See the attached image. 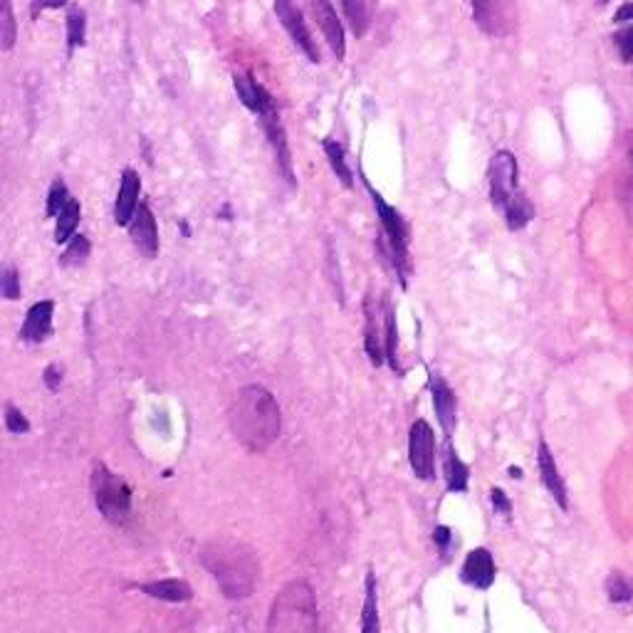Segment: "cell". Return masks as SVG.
<instances>
[{
	"label": "cell",
	"instance_id": "obj_32",
	"mask_svg": "<svg viewBox=\"0 0 633 633\" xmlns=\"http://www.w3.org/2000/svg\"><path fill=\"white\" fill-rule=\"evenodd\" d=\"M70 191H67V186L62 183L60 179H57L55 183L50 186V191H47V206H45V213L47 218H57L60 216V211L65 208V203L70 201Z\"/></svg>",
	"mask_w": 633,
	"mask_h": 633
},
{
	"label": "cell",
	"instance_id": "obj_38",
	"mask_svg": "<svg viewBox=\"0 0 633 633\" xmlns=\"http://www.w3.org/2000/svg\"><path fill=\"white\" fill-rule=\"evenodd\" d=\"M451 540H453V532H451V527H436V530H433V542L438 544V547L443 549V552H446L448 547H451Z\"/></svg>",
	"mask_w": 633,
	"mask_h": 633
},
{
	"label": "cell",
	"instance_id": "obj_5",
	"mask_svg": "<svg viewBox=\"0 0 633 633\" xmlns=\"http://www.w3.org/2000/svg\"><path fill=\"white\" fill-rule=\"evenodd\" d=\"M366 191H369L371 201H374L376 216H379L381 230H384L386 245H389V258L394 263L396 275H399L401 285H408V275H411V255H408V243H411V230H408L406 218L396 211L394 206L384 201L379 191H374L369 181L364 179Z\"/></svg>",
	"mask_w": 633,
	"mask_h": 633
},
{
	"label": "cell",
	"instance_id": "obj_28",
	"mask_svg": "<svg viewBox=\"0 0 633 633\" xmlns=\"http://www.w3.org/2000/svg\"><path fill=\"white\" fill-rule=\"evenodd\" d=\"M85 35H87L85 10L72 8L70 15H67V57H72V52H75L77 47L85 45Z\"/></svg>",
	"mask_w": 633,
	"mask_h": 633
},
{
	"label": "cell",
	"instance_id": "obj_16",
	"mask_svg": "<svg viewBox=\"0 0 633 633\" xmlns=\"http://www.w3.org/2000/svg\"><path fill=\"white\" fill-rule=\"evenodd\" d=\"M139 193H141V179L134 169H124L122 186H119L117 203H114V221L119 226H129L132 216L139 208Z\"/></svg>",
	"mask_w": 633,
	"mask_h": 633
},
{
	"label": "cell",
	"instance_id": "obj_6",
	"mask_svg": "<svg viewBox=\"0 0 633 633\" xmlns=\"http://www.w3.org/2000/svg\"><path fill=\"white\" fill-rule=\"evenodd\" d=\"M92 490L104 520L112 522V525H122L129 517V510H132V490H129V485L119 475L109 473L102 463H97L92 473Z\"/></svg>",
	"mask_w": 633,
	"mask_h": 633
},
{
	"label": "cell",
	"instance_id": "obj_35",
	"mask_svg": "<svg viewBox=\"0 0 633 633\" xmlns=\"http://www.w3.org/2000/svg\"><path fill=\"white\" fill-rule=\"evenodd\" d=\"M490 502H493L495 515H502V517H510L512 515V500L507 498L505 490H500V488L490 490Z\"/></svg>",
	"mask_w": 633,
	"mask_h": 633
},
{
	"label": "cell",
	"instance_id": "obj_15",
	"mask_svg": "<svg viewBox=\"0 0 633 633\" xmlns=\"http://www.w3.org/2000/svg\"><path fill=\"white\" fill-rule=\"evenodd\" d=\"M52 312H55V302L52 300L35 302V305L30 307L28 315H25L23 329H20V337H23V342L40 344V342H45L47 337H50L52 334Z\"/></svg>",
	"mask_w": 633,
	"mask_h": 633
},
{
	"label": "cell",
	"instance_id": "obj_14",
	"mask_svg": "<svg viewBox=\"0 0 633 633\" xmlns=\"http://www.w3.org/2000/svg\"><path fill=\"white\" fill-rule=\"evenodd\" d=\"M537 468H540V478H542L544 488L549 490V495H552L554 502H557L562 510H567L569 507L567 485H564L562 473H559V465H557V460H554V453L549 451V446L544 441H540V446H537Z\"/></svg>",
	"mask_w": 633,
	"mask_h": 633
},
{
	"label": "cell",
	"instance_id": "obj_18",
	"mask_svg": "<svg viewBox=\"0 0 633 633\" xmlns=\"http://www.w3.org/2000/svg\"><path fill=\"white\" fill-rule=\"evenodd\" d=\"M344 15H347V25L354 33V38H364L369 33L371 23H374L376 8L379 0H342Z\"/></svg>",
	"mask_w": 633,
	"mask_h": 633
},
{
	"label": "cell",
	"instance_id": "obj_23",
	"mask_svg": "<svg viewBox=\"0 0 633 633\" xmlns=\"http://www.w3.org/2000/svg\"><path fill=\"white\" fill-rule=\"evenodd\" d=\"M141 591H146V594L161 601H188L193 596L191 587L186 582H181V579H161V582L144 584Z\"/></svg>",
	"mask_w": 633,
	"mask_h": 633
},
{
	"label": "cell",
	"instance_id": "obj_27",
	"mask_svg": "<svg viewBox=\"0 0 633 633\" xmlns=\"http://www.w3.org/2000/svg\"><path fill=\"white\" fill-rule=\"evenodd\" d=\"M235 92H238L243 107H248L250 112L258 114L260 102H263V94L268 92L263 85L253 80V75H235Z\"/></svg>",
	"mask_w": 633,
	"mask_h": 633
},
{
	"label": "cell",
	"instance_id": "obj_11",
	"mask_svg": "<svg viewBox=\"0 0 633 633\" xmlns=\"http://www.w3.org/2000/svg\"><path fill=\"white\" fill-rule=\"evenodd\" d=\"M129 238H132L134 248L139 250L144 258H156L159 255V226H156V218L151 213L149 206L139 203L136 213L129 221Z\"/></svg>",
	"mask_w": 633,
	"mask_h": 633
},
{
	"label": "cell",
	"instance_id": "obj_13",
	"mask_svg": "<svg viewBox=\"0 0 633 633\" xmlns=\"http://www.w3.org/2000/svg\"><path fill=\"white\" fill-rule=\"evenodd\" d=\"M428 389H431L433 408H436L438 423H441L443 433L451 441V433L455 428V413H458V399L455 391L448 386V381L438 374H428Z\"/></svg>",
	"mask_w": 633,
	"mask_h": 633
},
{
	"label": "cell",
	"instance_id": "obj_7",
	"mask_svg": "<svg viewBox=\"0 0 633 633\" xmlns=\"http://www.w3.org/2000/svg\"><path fill=\"white\" fill-rule=\"evenodd\" d=\"M258 117H260V122H263L265 136H268L272 151H275V159H277V166H280L282 176H285V181L290 183V186H295V169H292L290 144H287L285 127H282L280 112H277L275 99H272L270 92L263 94V102H260Z\"/></svg>",
	"mask_w": 633,
	"mask_h": 633
},
{
	"label": "cell",
	"instance_id": "obj_29",
	"mask_svg": "<svg viewBox=\"0 0 633 633\" xmlns=\"http://www.w3.org/2000/svg\"><path fill=\"white\" fill-rule=\"evenodd\" d=\"M92 253V245H90V238H85V235H75V238L67 243V250L62 253V268H80V265L87 263V258H90Z\"/></svg>",
	"mask_w": 633,
	"mask_h": 633
},
{
	"label": "cell",
	"instance_id": "obj_17",
	"mask_svg": "<svg viewBox=\"0 0 633 633\" xmlns=\"http://www.w3.org/2000/svg\"><path fill=\"white\" fill-rule=\"evenodd\" d=\"M470 8H473V20L485 35L490 38H500L505 35V15H502V8L498 0H470Z\"/></svg>",
	"mask_w": 633,
	"mask_h": 633
},
{
	"label": "cell",
	"instance_id": "obj_34",
	"mask_svg": "<svg viewBox=\"0 0 633 633\" xmlns=\"http://www.w3.org/2000/svg\"><path fill=\"white\" fill-rule=\"evenodd\" d=\"M5 428H8L10 433H18L20 436V433L30 431V423H28V418L18 411V408L8 406V411H5Z\"/></svg>",
	"mask_w": 633,
	"mask_h": 633
},
{
	"label": "cell",
	"instance_id": "obj_39",
	"mask_svg": "<svg viewBox=\"0 0 633 633\" xmlns=\"http://www.w3.org/2000/svg\"><path fill=\"white\" fill-rule=\"evenodd\" d=\"M631 20H633V0L621 5V8L614 13V23L626 25V23H631Z\"/></svg>",
	"mask_w": 633,
	"mask_h": 633
},
{
	"label": "cell",
	"instance_id": "obj_31",
	"mask_svg": "<svg viewBox=\"0 0 633 633\" xmlns=\"http://www.w3.org/2000/svg\"><path fill=\"white\" fill-rule=\"evenodd\" d=\"M0 297L3 300H20V277L15 265H0Z\"/></svg>",
	"mask_w": 633,
	"mask_h": 633
},
{
	"label": "cell",
	"instance_id": "obj_19",
	"mask_svg": "<svg viewBox=\"0 0 633 633\" xmlns=\"http://www.w3.org/2000/svg\"><path fill=\"white\" fill-rule=\"evenodd\" d=\"M443 478H446L448 493H468L470 488V468L460 460L455 448L448 441L446 458H443Z\"/></svg>",
	"mask_w": 633,
	"mask_h": 633
},
{
	"label": "cell",
	"instance_id": "obj_24",
	"mask_svg": "<svg viewBox=\"0 0 633 633\" xmlns=\"http://www.w3.org/2000/svg\"><path fill=\"white\" fill-rule=\"evenodd\" d=\"M606 599L611 601L614 606H619V609H629V606L633 604V582L626 574L621 572H611L609 577H606Z\"/></svg>",
	"mask_w": 633,
	"mask_h": 633
},
{
	"label": "cell",
	"instance_id": "obj_37",
	"mask_svg": "<svg viewBox=\"0 0 633 633\" xmlns=\"http://www.w3.org/2000/svg\"><path fill=\"white\" fill-rule=\"evenodd\" d=\"M60 381H62V369L57 364H52V366H47L45 369V386L50 391H57L60 389Z\"/></svg>",
	"mask_w": 633,
	"mask_h": 633
},
{
	"label": "cell",
	"instance_id": "obj_21",
	"mask_svg": "<svg viewBox=\"0 0 633 633\" xmlns=\"http://www.w3.org/2000/svg\"><path fill=\"white\" fill-rule=\"evenodd\" d=\"M322 149H324V156H327L329 166H332V171L337 174L339 183H342L344 188H352L354 186V176H352V169H349L347 164V151H344V146L339 144V141L334 139H322Z\"/></svg>",
	"mask_w": 633,
	"mask_h": 633
},
{
	"label": "cell",
	"instance_id": "obj_30",
	"mask_svg": "<svg viewBox=\"0 0 633 633\" xmlns=\"http://www.w3.org/2000/svg\"><path fill=\"white\" fill-rule=\"evenodd\" d=\"M15 28L13 8H10V0H0V50H10L15 45Z\"/></svg>",
	"mask_w": 633,
	"mask_h": 633
},
{
	"label": "cell",
	"instance_id": "obj_22",
	"mask_svg": "<svg viewBox=\"0 0 633 633\" xmlns=\"http://www.w3.org/2000/svg\"><path fill=\"white\" fill-rule=\"evenodd\" d=\"M379 594H376V577L374 572H366V589H364V609H362V633H379Z\"/></svg>",
	"mask_w": 633,
	"mask_h": 633
},
{
	"label": "cell",
	"instance_id": "obj_9",
	"mask_svg": "<svg viewBox=\"0 0 633 633\" xmlns=\"http://www.w3.org/2000/svg\"><path fill=\"white\" fill-rule=\"evenodd\" d=\"M275 13L277 18H280L282 28H285L287 35L292 38V43L302 50V55L310 62H319V50L315 40H312L310 28H307L305 15L297 8L295 0H275Z\"/></svg>",
	"mask_w": 633,
	"mask_h": 633
},
{
	"label": "cell",
	"instance_id": "obj_20",
	"mask_svg": "<svg viewBox=\"0 0 633 633\" xmlns=\"http://www.w3.org/2000/svg\"><path fill=\"white\" fill-rule=\"evenodd\" d=\"M364 349H366V357L374 366L384 364L386 354H384V337L379 334V327H376V312L371 307L369 300H364Z\"/></svg>",
	"mask_w": 633,
	"mask_h": 633
},
{
	"label": "cell",
	"instance_id": "obj_33",
	"mask_svg": "<svg viewBox=\"0 0 633 633\" xmlns=\"http://www.w3.org/2000/svg\"><path fill=\"white\" fill-rule=\"evenodd\" d=\"M614 45H616V50H619L621 62L631 65L633 62V25H626V28H621L619 33L614 35Z\"/></svg>",
	"mask_w": 633,
	"mask_h": 633
},
{
	"label": "cell",
	"instance_id": "obj_2",
	"mask_svg": "<svg viewBox=\"0 0 633 633\" xmlns=\"http://www.w3.org/2000/svg\"><path fill=\"white\" fill-rule=\"evenodd\" d=\"M230 431L240 446L253 453L268 451L282 428V413L275 396L263 386H245L230 406Z\"/></svg>",
	"mask_w": 633,
	"mask_h": 633
},
{
	"label": "cell",
	"instance_id": "obj_26",
	"mask_svg": "<svg viewBox=\"0 0 633 633\" xmlns=\"http://www.w3.org/2000/svg\"><path fill=\"white\" fill-rule=\"evenodd\" d=\"M384 354H386V362L394 371L401 374V366H399V327H396V315L391 307H386L384 312Z\"/></svg>",
	"mask_w": 633,
	"mask_h": 633
},
{
	"label": "cell",
	"instance_id": "obj_10",
	"mask_svg": "<svg viewBox=\"0 0 633 633\" xmlns=\"http://www.w3.org/2000/svg\"><path fill=\"white\" fill-rule=\"evenodd\" d=\"M307 5H310L312 18H315L317 28L322 30L329 50L334 52L337 60H344V55H347V35H344V25L339 20L337 10H334L332 0H307Z\"/></svg>",
	"mask_w": 633,
	"mask_h": 633
},
{
	"label": "cell",
	"instance_id": "obj_12",
	"mask_svg": "<svg viewBox=\"0 0 633 633\" xmlns=\"http://www.w3.org/2000/svg\"><path fill=\"white\" fill-rule=\"evenodd\" d=\"M495 577H498V567H495V559L490 554V549L478 547L473 552H468L465 557L463 567H460V579L470 587L488 591L495 584Z\"/></svg>",
	"mask_w": 633,
	"mask_h": 633
},
{
	"label": "cell",
	"instance_id": "obj_8",
	"mask_svg": "<svg viewBox=\"0 0 633 633\" xmlns=\"http://www.w3.org/2000/svg\"><path fill=\"white\" fill-rule=\"evenodd\" d=\"M408 463L418 480H431L436 470V436L423 418H418L408 431Z\"/></svg>",
	"mask_w": 633,
	"mask_h": 633
},
{
	"label": "cell",
	"instance_id": "obj_3",
	"mask_svg": "<svg viewBox=\"0 0 633 633\" xmlns=\"http://www.w3.org/2000/svg\"><path fill=\"white\" fill-rule=\"evenodd\" d=\"M490 201L510 230H522L535 218V206L520 188L517 156L507 149H500L490 161Z\"/></svg>",
	"mask_w": 633,
	"mask_h": 633
},
{
	"label": "cell",
	"instance_id": "obj_41",
	"mask_svg": "<svg viewBox=\"0 0 633 633\" xmlns=\"http://www.w3.org/2000/svg\"><path fill=\"white\" fill-rule=\"evenodd\" d=\"M629 156H631V166H633V141H631V151H629Z\"/></svg>",
	"mask_w": 633,
	"mask_h": 633
},
{
	"label": "cell",
	"instance_id": "obj_4",
	"mask_svg": "<svg viewBox=\"0 0 633 633\" xmlns=\"http://www.w3.org/2000/svg\"><path fill=\"white\" fill-rule=\"evenodd\" d=\"M268 633H317V601L315 591L305 579L285 584L275 596Z\"/></svg>",
	"mask_w": 633,
	"mask_h": 633
},
{
	"label": "cell",
	"instance_id": "obj_42",
	"mask_svg": "<svg viewBox=\"0 0 633 633\" xmlns=\"http://www.w3.org/2000/svg\"><path fill=\"white\" fill-rule=\"evenodd\" d=\"M599 3H601V5H606V3H611V0H599Z\"/></svg>",
	"mask_w": 633,
	"mask_h": 633
},
{
	"label": "cell",
	"instance_id": "obj_1",
	"mask_svg": "<svg viewBox=\"0 0 633 633\" xmlns=\"http://www.w3.org/2000/svg\"><path fill=\"white\" fill-rule=\"evenodd\" d=\"M201 564L213 574L226 599H248L260 579V559L253 547L233 537L206 542L198 552Z\"/></svg>",
	"mask_w": 633,
	"mask_h": 633
},
{
	"label": "cell",
	"instance_id": "obj_36",
	"mask_svg": "<svg viewBox=\"0 0 633 633\" xmlns=\"http://www.w3.org/2000/svg\"><path fill=\"white\" fill-rule=\"evenodd\" d=\"M70 0H30V15L38 18L43 10H57V8H65Z\"/></svg>",
	"mask_w": 633,
	"mask_h": 633
},
{
	"label": "cell",
	"instance_id": "obj_40",
	"mask_svg": "<svg viewBox=\"0 0 633 633\" xmlns=\"http://www.w3.org/2000/svg\"><path fill=\"white\" fill-rule=\"evenodd\" d=\"M510 475H512V478L520 480L522 478V468H510Z\"/></svg>",
	"mask_w": 633,
	"mask_h": 633
},
{
	"label": "cell",
	"instance_id": "obj_25",
	"mask_svg": "<svg viewBox=\"0 0 633 633\" xmlns=\"http://www.w3.org/2000/svg\"><path fill=\"white\" fill-rule=\"evenodd\" d=\"M77 226H80V203L75 198L65 203V208L57 216V228H55V240L57 243H70L77 235Z\"/></svg>",
	"mask_w": 633,
	"mask_h": 633
}]
</instances>
